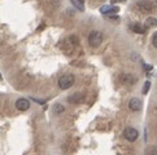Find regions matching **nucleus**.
Instances as JSON below:
<instances>
[{
  "label": "nucleus",
  "mask_w": 157,
  "mask_h": 155,
  "mask_svg": "<svg viewBox=\"0 0 157 155\" xmlns=\"http://www.w3.org/2000/svg\"><path fill=\"white\" fill-rule=\"evenodd\" d=\"M156 2H157V0H156Z\"/></svg>",
  "instance_id": "obj_20"
},
{
  "label": "nucleus",
  "mask_w": 157,
  "mask_h": 155,
  "mask_svg": "<svg viewBox=\"0 0 157 155\" xmlns=\"http://www.w3.org/2000/svg\"><path fill=\"white\" fill-rule=\"evenodd\" d=\"M145 155H157V146H149L145 149Z\"/></svg>",
  "instance_id": "obj_13"
},
{
  "label": "nucleus",
  "mask_w": 157,
  "mask_h": 155,
  "mask_svg": "<svg viewBox=\"0 0 157 155\" xmlns=\"http://www.w3.org/2000/svg\"><path fill=\"white\" fill-rule=\"evenodd\" d=\"M110 20H114V21H120V17H113V16H109Z\"/></svg>",
  "instance_id": "obj_17"
},
{
  "label": "nucleus",
  "mask_w": 157,
  "mask_h": 155,
  "mask_svg": "<svg viewBox=\"0 0 157 155\" xmlns=\"http://www.w3.org/2000/svg\"><path fill=\"white\" fill-rule=\"evenodd\" d=\"M145 25H147L148 27H157V18H155V17L147 18V21H145Z\"/></svg>",
  "instance_id": "obj_12"
},
{
  "label": "nucleus",
  "mask_w": 157,
  "mask_h": 155,
  "mask_svg": "<svg viewBox=\"0 0 157 155\" xmlns=\"http://www.w3.org/2000/svg\"><path fill=\"white\" fill-rule=\"evenodd\" d=\"M136 8L142 13H152L155 12V5L151 0H140L139 3H136Z\"/></svg>",
  "instance_id": "obj_3"
},
{
  "label": "nucleus",
  "mask_w": 157,
  "mask_h": 155,
  "mask_svg": "<svg viewBox=\"0 0 157 155\" xmlns=\"http://www.w3.org/2000/svg\"><path fill=\"white\" fill-rule=\"evenodd\" d=\"M74 81H75L74 75L66 74V75H63V76H61L60 79H59V87H60V89L66 91V89H69V88L73 87Z\"/></svg>",
  "instance_id": "obj_1"
},
{
  "label": "nucleus",
  "mask_w": 157,
  "mask_h": 155,
  "mask_svg": "<svg viewBox=\"0 0 157 155\" xmlns=\"http://www.w3.org/2000/svg\"><path fill=\"white\" fill-rule=\"evenodd\" d=\"M88 43L92 48H98L103 43V34L100 31H92L88 35Z\"/></svg>",
  "instance_id": "obj_2"
},
{
  "label": "nucleus",
  "mask_w": 157,
  "mask_h": 155,
  "mask_svg": "<svg viewBox=\"0 0 157 155\" xmlns=\"http://www.w3.org/2000/svg\"><path fill=\"white\" fill-rule=\"evenodd\" d=\"M131 29H132L134 32H136V34H144V32H145V27H143L142 25H139V23L132 25Z\"/></svg>",
  "instance_id": "obj_11"
},
{
  "label": "nucleus",
  "mask_w": 157,
  "mask_h": 155,
  "mask_svg": "<svg viewBox=\"0 0 157 155\" xmlns=\"http://www.w3.org/2000/svg\"><path fill=\"white\" fill-rule=\"evenodd\" d=\"M0 79H2V75H0Z\"/></svg>",
  "instance_id": "obj_19"
},
{
  "label": "nucleus",
  "mask_w": 157,
  "mask_h": 155,
  "mask_svg": "<svg viewBox=\"0 0 157 155\" xmlns=\"http://www.w3.org/2000/svg\"><path fill=\"white\" fill-rule=\"evenodd\" d=\"M100 12L103 14H112V13H117L118 12V8L117 7H112V5H104V7L100 8Z\"/></svg>",
  "instance_id": "obj_9"
},
{
  "label": "nucleus",
  "mask_w": 157,
  "mask_h": 155,
  "mask_svg": "<svg viewBox=\"0 0 157 155\" xmlns=\"http://www.w3.org/2000/svg\"><path fill=\"white\" fill-rule=\"evenodd\" d=\"M30 107V101L27 98H18L16 101V109L20 110V111H26Z\"/></svg>",
  "instance_id": "obj_5"
},
{
  "label": "nucleus",
  "mask_w": 157,
  "mask_h": 155,
  "mask_svg": "<svg viewBox=\"0 0 157 155\" xmlns=\"http://www.w3.org/2000/svg\"><path fill=\"white\" fill-rule=\"evenodd\" d=\"M53 110H55V113H56V114H63V113L65 111V107H64L61 103H56V105H55V107H53Z\"/></svg>",
  "instance_id": "obj_14"
},
{
  "label": "nucleus",
  "mask_w": 157,
  "mask_h": 155,
  "mask_svg": "<svg viewBox=\"0 0 157 155\" xmlns=\"http://www.w3.org/2000/svg\"><path fill=\"white\" fill-rule=\"evenodd\" d=\"M152 43H153V45H155V48L157 49V34L153 36V39H152Z\"/></svg>",
  "instance_id": "obj_16"
},
{
  "label": "nucleus",
  "mask_w": 157,
  "mask_h": 155,
  "mask_svg": "<svg viewBox=\"0 0 157 155\" xmlns=\"http://www.w3.org/2000/svg\"><path fill=\"white\" fill-rule=\"evenodd\" d=\"M123 137H125L128 142H135L139 137V132L135 128H132V127H127L125 132H123Z\"/></svg>",
  "instance_id": "obj_4"
},
{
  "label": "nucleus",
  "mask_w": 157,
  "mask_h": 155,
  "mask_svg": "<svg viewBox=\"0 0 157 155\" xmlns=\"http://www.w3.org/2000/svg\"><path fill=\"white\" fill-rule=\"evenodd\" d=\"M120 80L123 83V84L132 85V84H135V81H136V78L132 74H122V75L120 76Z\"/></svg>",
  "instance_id": "obj_7"
},
{
  "label": "nucleus",
  "mask_w": 157,
  "mask_h": 155,
  "mask_svg": "<svg viewBox=\"0 0 157 155\" xmlns=\"http://www.w3.org/2000/svg\"><path fill=\"white\" fill-rule=\"evenodd\" d=\"M83 99H85V96H83L82 93H73L71 96H69L68 101L70 103H81V102H83Z\"/></svg>",
  "instance_id": "obj_8"
},
{
  "label": "nucleus",
  "mask_w": 157,
  "mask_h": 155,
  "mask_svg": "<svg viewBox=\"0 0 157 155\" xmlns=\"http://www.w3.org/2000/svg\"><path fill=\"white\" fill-rule=\"evenodd\" d=\"M113 3H118V2H123V0H112Z\"/></svg>",
  "instance_id": "obj_18"
},
{
  "label": "nucleus",
  "mask_w": 157,
  "mask_h": 155,
  "mask_svg": "<svg viewBox=\"0 0 157 155\" xmlns=\"http://www.w3.org/2000/svg\"><path fill=\"white\" fill-rule=\"evenodd\" d=\"M70 2L79 12H85V0H70Z\"/></svg>",
  "instance_id": "obj_10"
},
{
  "label": "nucleus",
  "mask_w": 157,
  "mask_h": 155,
  "mask_svg": "<svg viewBox=\"0 0 157 155\" xmlns=\"http://www.w3.org/2000/svg\"><path fill=\"white\" fill-rule=\"evenodd\" d=\"M149 88H151V81H145L144 83V87H143V93H144V95L148 92Z\"/></svg>",
  "instance_id": "obj_15"
},
{
  "label": "nucleus",
  "mask_w": 157,
  "mask_h": 155,
  "mask_svg": "<svg viewBox=\"0 0 157 155\" xmlns=\"http://www.w3.org/2000/svg\"><path fill=\"white\" fill-rule=\"evenodd\" d=\"M128 109H130L131 111H140V109H142V101L136 97L131 98L130 101H128Z\"/></svg>",
  "instance_id": "obj_6"
}]
</instances>
